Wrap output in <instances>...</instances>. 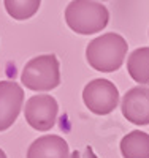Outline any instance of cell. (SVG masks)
I'll return each instance as SVG.
<instances>
[{
    "label": "cell",
    "instance_id": "cell-5",
    "mask_svg": "<svg viewBox=\"0 0 149 158\" xmlns=\"http://www.w3.org/2000/svg\"><path fill=\"white\" fill-rule=\"evenodd\" d=\"M25 120L37 131H48L56 125L59 104L51 95H33L24 106Z\"/></svg>",
    "mask_w": 149,
    "mask_h": 158
},
{
    "label": "cell",
    "instance_id": "cell-3",
    "mask_svg": "<svg viewBox=\"0 0 149 158\" xmlns=\"http://www.w3.org/2000/svg\"><path fill=\"white\" fill-rule=\"evenodd\" d=\"M21 82L35 92H49L60 84V63L54 54L38 56L25 63Z\"/></svg>",
    "mask_w": 149,
    "mask_h": 158
},
{
    "label": "cell",
    "instance_id": "cell-10",
    "mask_svg": "<svg viewBox=\"0 0 149 158\" xmlns=\"http://www.w3.org/2000/svg\"><path fill=\"white\" fill-rule=\"evenodd\" d=\"M127 71L130 77L140 85L149 84V46L138 48L127 59Z\"/></svg>",
    "mask_w": 149,
    "mask_h": 158
},
{
    "label": "cell",
    "instance_id": "cell-8",
    "mask_svg": "<svg viewBox=\"0 0 149 158\" xmlns=\"http://www.w3.org/2000/svg\"><path fill=\"white\" fill-rule=\"evenodd\" d=\"M27 158H70L68 144L57 135L42 136L29 146Z\"/></svg>",
    "mask_w": 149,
    "mask_h": 158
},
{
    "label": "cell",
    "instance_id": "cell-12",
    "mask_svg": "<svg viewBox=\"0 0 149 158\" xmlns=\"http://www.w3.org/2000/svg\"><path fill=\"white\" fill-rule=\"evenodd\" d=\"M70 158H99L92 147H86L84 150H75L70 153Z\"/></svg>",
    "mask_w": 149,
    "mask_h": 158
},
{
    "label": "cell",
    "instance_id": "cell-6",
    "mask_svg": "<svg viewBox=\"0 0 149 158\" xmlns=\"http://www.w3.org/2000/svg\"><path fill=\"white\" fill-rule=\"evenodd\" d=\"M24 90L15 81H0V133L8 130L19 117Z\"/></svg>",
    "mask_w": 149,
    "mask_h": 158
},
{
    "label": "cell",
    "instance_id": "cell-4",
    "mask_svg": "<svg viewBox=\"0 0 149 158\" xmlns=\"http://www.w3.org/2000/svg\"><path fill=\"white\" fill-rule=\"evenodd\" d=\"M83 101L90 112L97 115H108L117 108L119 90L108 79H92L83 90Z\"/></svg>",
    "mask_w": 149,
    "mask_h": 158
},
{
    "label": "cell",
    "instance_id": "cell-1",
    "mask_svg": "<svg viewBox=\"0 0 149 158\" xmlns=\"http://www.w3.org/2000/svg\"><path fill=\"white\" fill-rule=\"evenodd\" d=\"M129 44L119 33H105L94 38L86 48L87 63L102 73H113L119 70L127 56Z\"/></svg>",
    "mask_w": 149,
    "mask_h": 158
},
{
    "label": "cell",
    "instance_id": "cell-11",
    "mask_svg": "<svg viewBox=\"0 0 149 158\" xmlns=\"http://www.w3.org/2000/svg\"><path fill=\"white\" fill-rule=\"evenodd\" d=\"M7 13L16 21L30 19L42 5V0H3Z\"/></svg>",
    "mask_w": 149,
    "mask_h": 158
},
{
    "label": "cell",
    "instance_id": "cell-7",
    "mask_svg": "<svg viewBox=\"0 0 149 158\" xmlns=\"http://www.w3.org/2000/svg\"><path fill=\"white\" fill-rule=\"evenodd\" d=\"M122 115L133 125H149V87L137 85L125 92L121 103Z\"/></svg>",
    "mask_w": 149,
    "mask_h": 158
},
{
    "label": "cell",
    "instance_id": "cell-13",
    "mask_svg": "<svg viewBox=\"0 0 149 158\" xmlns=\"http://www.w3.org/2000/svg\"><path fill=\"white\" fill-rule=\"evenodd\" d=\"M0 158H7V153H5L2 149H0Z\"/></svg>",
    "mask_w": 149,
    "mask_h": 158
},
{
    "label": "cell",
    "instance_id": "cell-9",
    "mask_svg": "<svg viewBox=\"0 0 149 158\" xmlns=\"http://www.w3.org/2000/svg\"><path fill=\"white\" fill-rule=\"evenodd\" d=\"M121 153L124 158H149V135L135 130L121 141Z\"/></svg>",
    "mask_w": 149,
    "mask_h": 158
},
{
    "label": "cell",
    "instance_id": "cell-2",
    "mask_svg": "<svg viewBox=\"0 0 149 158\" xmlns=\"http://www.w3.org/2000/svg\"><path fill=\"white\" fill-rule=\"evenodd\" d=\"M64 18L67 25L78 35H92L105 30L110 24V11L95 0H72Z\"/></svg>",
    "mask_w": 149,
    "mask_h": 158
}]
</instances>
